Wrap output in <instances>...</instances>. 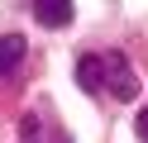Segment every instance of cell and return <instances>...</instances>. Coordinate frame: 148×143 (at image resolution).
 Returning <instances> with one entry per match:
<instances>
[{"instance_id":"obj_3","label":"cell","mask_w":148,"mask_h":143,"mask_svg":"<svg viewBox=\"0 0 148 143\" xmlns=\"http://www.w3.org/2000/svg\"><path fill=\"white\" fill-rule=\"evenodd\" d=\"M24 53H29V43H24V34H0V76L19 72Z\"/></svg>"},{"instance_id":"obj_1","label":"cell","mask_w":148,"mask_h":143,"mask_svg":"<svg viewBox=\"0 0 148 143\" xmlns=\"http://www.w3.org/2000/svg\"><path fill=\"white\" fill-rule=\"evenodd\" d=\"M77 86L91 95H115V100H134L138 95V72L119 48L105 53H81L77 57Z\"/></svg>"},{"instance_id":"obj_4","label":"cell","mask_w":148,"mask_h":143,"mask_svg":"<svg viewBox=\"0 0 148 143\" xmlns=\"http://www.w3.org/2000/svg\"><path fill=\"white\" fill-rule=\"evenodd\" d=\"M134 129H138V138L148 143V110H138V119H134Z\"/></svg>"},{"instance_id":"obj_2","label":"cell","mask_w":148,"mask_h":143,"mask_svg":"<svg viewBox=\"0 0 148 143\" xmlns=\"http://www.w3.org/2000/svg\"><path fill=\"white\" fill-rule=\"evenodd\" d=\"M34 19L43 29H67L72 24V0H34Z\"/></svg>"}]
</instances>
